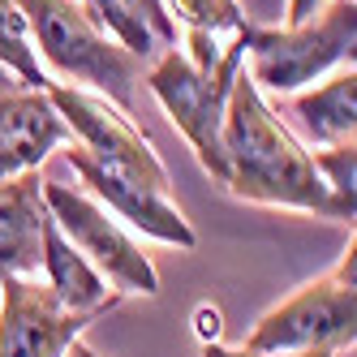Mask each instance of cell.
I'll use <instances>...</instances> for the list:
<instances>
[{"mask_svg":"<svg viewBox=\"0 0 357 357\" xmlns=\"http://www.w3.org/2000/svg\"><path fill=\"white\" fill-rule=\"evenodd\" d=\"M245 73L263 95H297L323 82L327 73L353 65L357 47V0H331L323 13L297 26H259L241 31Z\"/></svg>","mask_w":357,"mask_h":357,"instance_id":"3","label":"cell"},{"mask_svg":"<svg viewBox=\"0 0 357 357\" xmlns=\"http://www.w3.org/2000/svg\"><path fill=\"white\" fill-rule=\"evenodd\" d=\"M357 340V245L340 250L336 267H327L319 280L293 289L284 301H275L245 331L241 349L259 353H310L331 349L344 353Z\"/></svg>","mask_w":357,"mask_h":357,"instance_id":"5","label":"cell"},{"mask_svg":"<svg viewBox=\"0 0 357 357\" xmlns=\"http://www.w3.org/2000/svg\"><path fill=\"white\" fill-rule=\"evenodd\" d=\"M39 271H43V284L52 289L56 301L65 305V310H73V314L104 319L108 310H116V305L125 301L108 280L86 263V254H78V250L69 245V237L52 224V215H47V224H43V259H39Z\"/></svg>","mask_w":357,"mask_h":357,"instance_id":"10","label":"cell"},{"mask_svg":"<svg viewBox=\"0 0 357 357\" xmlns=\"http://www.w3.org/2000/svg\"><path fill=\"white\" fill-rule=\"evenodd\" d=\"M245 69V47L241 35L224 47V56L207 69H198L181 47H164V52L146 65V91L155 95V104L168 112V121L176 125L194 151V160L202 164V172L211 176L215 185H224V108H228V95H233L237 73Z\"/></svg>","mask_w":357,"mask_h":357,"instance_id":"4","label":"cell"},{"mask_svg":"<svg viewBox=\"0 0 357 357\" xmlns=\"http://www.w3.org/2000/svg\"><path fill=\"white\" fill-rule=\"evenodd\" d=\"M73 134L52 108L47 91L17 86L0 95V181L39 172V164L52 160V151L69 146Z\"/></svg>","mask_w":357,"mask_h":357,"instance_id":"8","label":"cell"},{"mask_svg":"<svg viewBox=\"0 0 357 357\" xmlns=\"http://www.w3.org/2000/svg\"><path fill=\"white\" fill-rule=\"evenodd\" d=\"M65 357H99V353H95V349H91L86 340H78V344H73V349H69Z\"/></svg>","mask_w":357,"mask_h":357,"instance_id":"21","label":"cell"},{"mask_svg":"<svg viewBox=\"0 0 357 357\" xmlns=\"http://www.w3.org/2000/svg\"><path fill=\"white\" fill-rule=\"evenodd\" d=\"M172 26H181L185 39H237L245 31V9L237 0H160Z\"/></svg>","mask_w":357,"mask_h":357,"instance_id":"12","label":"cell"},{"mask_svg":"<svg viewBox=\"0 0 357 357\" xmlns=\"http://www.w3.org/2000/svg\"><path fill=\"white\" fill-rule=\"evenodd\" d=\"M0 69H9L26 91L52 86V78L43 73V65L35 56V43H31V31H26V17H22L17 0H0Z\"/></svg>","mask_w":357,"mask_h":357,"instance_id":"13","label":"cell"},{"mask_svg":"<svg viewBox=\"0 0 357 357\" xmlns=\"http://www.w3.org/2000/svg\"><path fill=\"white\" fill-rule=\"evenodd\" d=\"M43 207L52 224L69 237V245L86 254V263L108 280L121 297H155L160 293V271L151 263L142 241L125 228L108 207L65 181H43Z\"/></svg>","mask_w":357,"mask_h":357,"instance_id":"6","label":"cell"},{"mask_svg":"<svg viewBox=\"0 0 357 357\" xmlns=\"http://www.w3.org/2000/svg\"><path fill=\"white\" fill-rule=\"evenodd\" d=\"M190 327H194L198 344H220V336H224V314H220V305L198 301L194 314H190Z\"/></svg>","mask_w":357,"mask_h":357,"instance_id":"17","label":"cell"},{"mask_svg":"<svg viewBox=\"0 0 357 357\" xmlns=\"http://www.w3.org/2000/svg\"><path fill=\"white\" fill-rule=\"evenodd\" d=\"M91 323L65 310L39 275L0 284V357H65Z\"/></svg>","mask_w":357,"mask_h":357,"instance_id":"7","label":"cell"},{"mask_svg":"<svg viewBox=\"0 0 357 357\" xmlns=\"http://www.w3.org/2000/svg\"><path fill=\"white\" fill-rule=\"evenodd\" d=\"M78 5H82V13L95 22L99 31L112 35V39L125 47V52H134L138 61H146V65H151V61L164 52V43L155 39V31H151L138 13L125 5V0H78Z\"/></svg>","mask_w":357,"mask_h":357,"instance_id":"14","label":"cell"},{"mask_svg":"<svg viewBox=\"0 0 357 357\" xmlns=\"http://www.w3.org/2000/svg\"><path fill=\"white\" fill-rule=\"evenodd\" d=\"M202 357H340L331 349H310V353H259V349H233V344H202Z\"/></svg>","mask_w":357,"mask_h":357,"instance_id":"18","label":"cell"},{"mask_svg":"<svg viewBox=\"0 0 357 357\" xmlns=\"http://www.w3.org/2000/svg\"><path fill=\"white\" fill-rule=\"evenodd\" d=\"M289 108L297 130L305 134V146H336L353 142L357 130V69L344 65L327 73L319 86H305L289 95Z\"/></svg>","mask_w":357,"mask_h":357,"instance_id":"11","label":"cell"},{"mask_svg":"<svg viewBox=\"0 0 357 357\" xmlns=\"http://www.w3.org/2000/svg\"><path fill=\"white\" fill-rule=\"evenodd\" d=\"M26 31L35 43V56L47 78H65L61 86H78L91 95H104L121 112L134 116V95L146 73V61L104 35L82 13L78 0H17Z\"/></svg>","mask_w":357,"mask_h":357,"instance_id":"2","label":"cell"},{"mask_svg":"<svg viewBox=\"0 0 357 357\" xmlns=\"http://www.w3.org/2000/svg\"><path fill=\"white\" fill-rule=\"evenodd\" d=\"M220 146H224L220 190H228L233 198L254 202V207H271V211L336 220L353 228V211H344L319 181V172L310 164V146L280 121V112L250 82L245 69L237 73L233 95H228Z\"/></svg>","mask_w":357,"mask_h":357,"instance_id":"1","label":"cell"},{"mask_svg":"<svg viewBox=\"0 0 357 357\" xmlns=\"http://www.w3.org/2000/svg\"><path fill=\"white\" fill-rule=\"evenodd\" d=\"M331 0H289L284 5V26H297V22H310L314 13H323Z\"/></svg>","mask_w":357,"mask_h":357,"instance_id":"19","label":"cell"},{"mask_svg":"<svg viewBox=\"0 0 357 357\" xmlns=\"http://www.w3.org/2000/svg\"><path fill=\"white\" fill-rule=\"evenodd\" d=\"M43 224H47V207H43L39 172L0 181V284L39 275Z\"/></svg>","mask_w":357,"mask_h":357,"instance_id":"9","label":"cell"},{"mask_svg":"<svg viewBox=\"0 0 357 357\" xmlns=\"http://www.w3.org/2000/svg\"><path fill=\"white\" fill-rule=\"evenodd\" d=\"M17 86H22V82L13 78V73H9V69H0V95H9V91H17Z\"/></svg>","mask_w":357,"mask_h":357,"instance_id":"20","label":"cell"},{"mask_svg":"<svg viewBox=\"0 0 357 357\" xmlns=\"http://www.w3.org/2000/svg\"><path fill=\"white\" fill-rule=\"evenodd\" d=\"M310 164L319 172V181L327 185V194L340 202L344 211H357L353 202V176H357V142H336V146H314Z\"/></svg>","mask_w":357,"mask_h":357,"instance_id":"15","label":"cell"},{"mask_svg":"<svg viewBox=\"0 0 357 357\" xmlns=\"http://www.w3.org/2000/svg\"><path fill=\"white\" fill-rule=\"evenodd\" d=\"M125 5H130V9L146 22V26H151V31H155V39H160L164 47H172V43H176V26L168 22V13H164L160 0H125Z\"/></svg>","mask_w":357,"mask_h":357,"instance_id":"16","label":"cell"}]
</instances>
